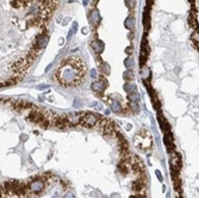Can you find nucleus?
I'll use <instances>...</instances> for the list:
<instances>
[{
    "instance_id": "1",
    "label": "nucleus",
    "mask_w": 199,
    "mask_h": 198,
    "mask_svg": "<svg viewBox=\"0 0 199 198\" xmlns=\"http://www.w3.org/2000/svg\"><path fill=\"white\" fill-rule=\"evenodd\" d=\"M82 74V64L80 60L72 58L62 64L61 68L57 69V79L63 85H76Z\"/></svg>"
},
{
    "instance_id": "2",
    "label": "nucleus",
    "mask_w": 199,
    "mask_h": 198,
    "mask_svg": "<svg viewBox=\"0 0 199 198\" xmlns=\"http://www.w3.org/2000/svg\"><path fill=\"white\" fill-rule=\"evenodd\" d=\"M135 144L138 147V149H141V150L145 151L147 154H149L151 151V147H153V140L148 135L147 131L141 130V131H138V134L135 136Z\"/></svg>"
},
{
    "instance_id": "3",
    "label": "nucleus",
    "mask_w": 199,
    "mask_h": 198,
    "mask_svg": "<svg viewBox=\"0 0 199 198\" xmlns=\"http://www.w3.org/2000/svg\"><path fill=\"white\" fill-rule=\"evenodd\" d=\"M101 120V117H97L96 115H93V114H84V116H82V124L85 125V127H88V128H91V127H94V125H97L98 124V122Z\"/></svg>"
},
{
    "instance_id": "4",
    "label": "nucleus",
    "mask_w": 199,
    "mask_h": 198,
    "mask_svg": "<svg viewBox=\"0 0 199 198\" xmlns=\"http://www.w3.org/2000/svg\"><path fill=\"white\" fill-rule=\"evenodd\" d=\"M43 189H44V181L42 179H35L28 185V190L32 193H39Z\"/></svg>"
},
{
    "instance_id": "5",
    "label": "nucleus",
    "mask_w": 199,
    "mask_h": 198,
    "mask_svg": "<svg viewBox=\"0 0 199 198\" xmlns=\"http://www.w3.org/2000/svg\"><path fill=\"white\" fill-rule=\"evenodd\" d=\"M106 86H107V82H106L105 79H100V80H97L94 81L93 84L91 85V88L93 92H96V93H103V92L105 91Z\"/></svg>"
},
{
    "instance_id": "6",
    "label": "nucleus",
    "mask_w": 199,
    "mask_h": 198,
    "mask_svg": "<svg viewBox=\"0 0 199 198\" xmlns=\"http://www.w3.org/2000/svg\"><path fill=\"white\" fill-rule=\"evenodd\" d=\"M82 116H84V114H76V112H73V114H69V115L66 116V118H67L68 123L72 127V125L80 124L82 122Z\"/></svg>"
},
{
    "instance_id": "7",
    "label": "nucleus",
    "mask_w": 199,
    "mask_h": 198,
    "mask_svg": "<svg viewBox=\"0 0 199 198\" xmlns=\"http://www.w3.org/2000/svg\"><path fill=\"white\" fill-rule=\"evenodd\" d=\"M157 120H159V123H160L161 129L163 130V133L170 130V124H169L168 121L165 118V116L162 115V112H161L160 110H157Z\"/></svg>"
},
{
    "instance_id": "8",
    "label": "nucleus",
    "mask_w": 199,
    "mask_h": 198,
    "mask_svg": "<svg viewBox=\"0 0 199 198\" xmlns=\"http://www.w3.org/2000/svg\"><path fill=\"white\" fill-rule=\"evenodd\" d=\"M100 13H99V11L98 10H92L91 11V13H90V16H88V21H90V23L93 25V26H97L98 24H99V22H100Z\"/></svg>"
},
{
    "instance_id": "9",
    "label": "nucleus",
    "mask_w": 199,
    "mask_h": 198,
    "mask_svg": "<svg viewBox=\"0 0 199 198\" xmlns=\"http://www.w3.org/2000/svg\"><path fill=\"white\" fill-rule=\"evenodd\" d=\"M48 42H49V36L42 35L41 37L37 39V42H36V49L37 50H41V49L45 48V47H47V44H48Z\"/></svg>"
},
{
    "instance_id": "10",
    "label": "nucleus",
    "mask_w": 199,
    "mask_h": 198,
    "mask_svg": "<svg viewBox=\"0 0 199 198\" xmlns=\"http://www.w3.org/2000/svg\"><path fill=\"white\" fill-rule=\"evenodd\" d=\"M110 108L113 112H116V114H121L123 111V106L121 105L119 99H112V100H110Z\"/></svg>"
},
{
    "instance_id": "11",
    "label": "nucleus",
    "mask_w": 199,
    "mask_h": 198,
    "mask_svg": "<svg viewBox=\"0 0 199 198\" xmlns=\"http://www.w3.org/2000/svg\"><path fill=\"white\" fill-rule=\"evenodd\" d=\"M145 186H147V185H145L144 179H138V180L132 183V191L136 192V193H138V192H141L142 190H144Z\"/></svg>"
},
{
    "instance_id": "12",
    "label": "nucleus",
    "mask_w": 199,
    "mask_h": 198,
    "mask_svg": "<svg viewBox=\"0 0 199 198\" xmlns=\"http://www.w3.org/2000/svg\"><path fill=\"white\" fill-rule=\"evenodd\" d=\"M91 47H92V49H93L96 52H98V54H101V52L104 51L105 45H104V43L100 41V39H94V41L91 43Z\"/></svg>"
},
{
    "instance_id": "13",
    "label": "nucleus",
    "mask_w": 199,
    "mask_h": 198,
    "mask_svg": "<svg viewBox=\"0 0 199 198\" xmlns=\"http://www.w3.org/2000/svg\"><path fill=\"white\" fill-rule=\"evenodd\" d=\"M124 91L127 92L128 94L134 93V92H137V86H136V84L131 82V81H127V82L124 84Z\"/></svg>"
},
{
    "instance_id": "14",
    "label": "nucleus",
    "mask_w": 199,
    "mask_h": 198,
    "mask_svg": "<svg viewBox=\"0 0 199 198\" xmlns=\"http://www.w3.org/2000/svg\"><path fill=\"white\" fill-rule=\"evenodd\" d=\"M150 76H151V72H150V69L147 67V66L141 67V78L143 79V80H149Z\"/></svg>"
},
{
    "instance_id": "15",
    "label": "nucleus",
    "mask_w": 199,
    "mask_h": 198,
    "mask_svg": "<svg viewBox=\"0 0 199 198\" xmlns=\"http://www.w3.org/2000/svg\"><path fill=\"white\" fill-rule=\"evenodd\" d=\"M124 26L128 30H134V28H135V18L131 17V16L128 17L127 19H125V22H124Z\"/></svg>"
},
{
    "instance_id": "16",
    "label": "nucleus",
    "mask_w": 199,
    "mask_h": 198,
    "mask_svg": "<svg viewBox=\"0 0 199 198\" xmlns=\"http://www.w3.org/2000/svg\"><path fill=\"white\" fill-rule=\"evenodd\" d=\"M143 25H144L145 30H148L149 26H150V18H149V12L148 11H144V15H143Z\"/></svg>"
},
{
    "instance_id": "17",
    "label": "nucleus",
    "mask_w": 199,
    "mask_h": 198,
    "mask_svg": "<svg viewBox=\"0 0 199 198\" xmlns=\"http://www.w3.org/2000/svg\"><path fill=\"white\" fill-rule=\"evenodd\" d=\"M123 78H124L127 81H131V80H134V72H132L131 69H128L127 72H124Z\"/></svg>"
},
{
    "instance_id": "18",
    "label": "nucleus",
    "mask_w": 199,
    "mask_h": 198,
    "mask_svg": "<svg viewBox=\"0 0 199 198\" xmlns=\"http://www.w3.org/2000/svg\"><path fill=\"white\" fill-rule=\"evenodd\" d=\"M128 99H129L130 102L138 103V100H140V94H138V92H134V93L128 94Z\"/></svg>"
},
{
    "instance_id": "19",
    "label": "nucleus",
    "mask_w": 199,
    "mask_h": 198,
    "mask_svg": "<svg viewBox=\"0 0 199 198\" xmlns=\"http://www.w3.org/2000/svg\"><path fill=\"white\" fill-rule=\"evenodd\" d=\"M100 70L103 72L104 74H110V72H111V68H110V64L109 63H106V62H103L100 64Z\"/></svg>"
},
{
    "instance_id": "20",
    "label": "nucleus",
    "mask_w": 199,
    "mask_h": 198,
    "mask_svg": "<svg viewBox=\"0 0 199 198\" xmlns=\"http://www.w3.org/2000/svg\"><path fill=\"white\" fill-rule=\"evenodd\" d=\"M124 66L127 67L128 69H131V67L134 66V60H132V57H127L125 58V61H124Z\"/></svg>"
},
{
    "instance_id": "21",
    "label": "nucleus",
    "mask_w": 199,
    "mask_h": 198,
    "mask_svg": "<svg viewBox=\"0 0 199 198\" xmlns=\"http://www.w3.org/2000/svg\"><path fill=\"white\" fill-rule=\"evenodd\" d=\"M125 5H127V7L129 10H132L136 5V0H125Z\"/></svg>"
},
{
    "instance_id": "22",
    "label": "nucleus",
    "mask_w": 199,
    "mask_h": 198,
    "mask_svg": "<svg viewBox=\"0 0 199 198\" xmlns=\"http://www.w3.org/2000/svg\"><path fill=\"white\" fill-rule=\"evenodd\" d=\"M192 39H193V42H196L197 44H199V32L198 31H194L193 35H192Z\"/></svg>"
},
{
    "instance_id": "23",
    "label": "nucleus",
    "mask_w": 199,
    "mask_h": 198,
    "mask_svg": "<svg viewBox=\"0 0 199 198\" xmlns=\"http://www.w3.org/2000/svg\"><path fill=\"white\" fill-rule=\"evenodd\" d=\"M90 75H91V78H93V79H98V73H97L96 69H91L90 70Z\"/></svg>"
},
{
    "instance_id": "24",
    "label": "nucleus",
    "mask_w": 199,
    "mask_h": 198,
    "mask_svg": "<svg viewBox=\"0 0 199 198\" xmlns=\"http://www.w3.org/2000/svg\"><path fill=\"white\" fill-rule=\"evenodd\" d=\"M74 106L75 108H81L82 106V102L80 100V99H75V100H74Z\"/></svg>"
},
{
    "instance_id": "25",
    "label": "nucleus",
    "mask_w": 199,
    "mask_h": 198,
    "mask_svg": "<svg viewBox=\"0 0 199 198\" xmlns=\"http://www.w3.org/2000/svg\"><path fill=\"white\" fill-rule=\"evenodd\" d=\"M72 31L74 32V34H75V32L78 31V23H76V22L73 23V25H72Z\"/></svg>"
},
{
    "instance_id": "26",
    "label": "nucleus",
    "mask_w": 199,
    "mask_h": 198,
    "mask_svg": "<svg viewBox=\"0 0 199 198\" xmlns=\"http://www.w3.org/2000/svg\"><path fill=\"white\" fill-rule=\"evenodd\" d=\"M48 87H49L48 85H39V86H37V90L41 91V90H45V88H48Z\"/></svg>"
},
{
    "instance_id": "27",
    "label": "nucleus",
    "mask_w": 199,
    "mask_h": 198,
    "mask_svg": "<svg viewBox=\"0 0 199 198\" xmlns=\"http://www.w3.org/2000/svg\"><path fill=\"white\" fill-rule=\"evenodd\" d=\"M156 177H157V179L159 180H160V181H162V175H161V172H160V171H156Z\"/></svg>"
},
{
    "instance_id": "28",
    "label": "nucleus",
    "mask_w": 199,
    "mask_h": 198,
    "mask_svg": "<svg viewBox=\"0 0 199 198\" xmlns=\"http://www.w3.org/2000/svg\"><path fill=\"white\" fill-rule=\"evenodd\" d=\"M125 52H127L128 55H131L132 54V47H128L127 49H125Z\"/></svg>"
},
{
    "instance_id": "29",
    "label": "nucleus",
    "mask_w": 199,
    "mask_h": 198,
    "mask_svg": "<svg viewBox=\"0 0 199 198\" xmlns=\"http://www.w3.org/2000/svg\"><path fill=\"white\" fill-rule=\"evenodd\" d=\"M73 35H74V32H73V31L70 30V31H69V34H68V36H67V39H68V41H70V39H72Z\"/></svg>"
},
{
    "instance_id": "30",
    "label": "nucleus",
    "mask_w": 199,
    "mask_h": 198,
    "mask_svg": "<svg viewBox=\"0 0 199 198\" xmlns=\"http://www.w3.org/2000/svg\"><path fill=\"white\" fill-rule=\"evenodd\" d=\"M64 198H74V196H73V193H66Z\"/></svg>"
},
{
    "instance_id": "31",
    "label": "nucleus",
    "mask_w": 199,
    "mask_h": 198,
    "mask_svg": "<svg viewBox=\"0 0 199 198\" xmlns=\"http://www.w3.org/2000/svg\"><path fill=\"white\" fill-rule=\"evenodd\" d=\"M21 138H22L23 141H26V140H28V135H25V134H23V135L21 136Z\"/></svg>"
},
{
    "instance_id": "32",
    "label": "nucleus",
    "mask_w": 199,
    "mask_h": 198,
    "mask_svg": "<svg viewBox=\"0 0 199 198\" xmlns=\"http://www.w3.org/2000/svg\"><path fill=\"white\" fill-rule=\"evenodd\" d=\"M69 21H70V18H66V19H64V21H63V23H62V24H63V25H67Z\"/></svg>"
},
{
    "instance_id": "33",
    "label": "nucleus",
    "mask_w": 199,
    "mask_h": 198,
    "mask_svg": "<svg viewBox=\"0 0 199 198\" xmlns=\"http://www.w3.org/2000/svg\"><path fill=\"white\" fill-rule=\"evenodd\" d=\"M88 1H90V0H82V4L86 6V5H88Z\"/></svg>"
},
{
    "instance_id": "34",
    "label": "nucleus",
    "mask_w": 199,
    "mask_h": 198,
    "mask_svg": "<svg viewBox=\"0 0 199 198\" xmlns=\"http://www.w3.org/2000/svg\"><path fill=\"white\" fill-rule=\"evenodd\" d=\"M82 34H85V35L87 34V28H84V29H82Z\"/></svg>"
},
{
    "instance_id": "35",
    "label": "nucleus",
    "mask_w": 199,
    "mask_h": 198,
    "mask_svg": "<svg viewBox=\"0 0 199 198\" xmlns=\"http://www.w3.org/2000/svg\"><path fill=\"white\" fill-rule=\"evenodd\" d=\"M151 4H153V0H148V7H150Z\"/></svg>"
},
{
    "instance_id": "36",
    "label": "nucleus",
    "mask_w": 199,
    "mask_h": 198,
    "mask_svg": "<svg viewBox=\"0 0 199 198\" xmlns=\"http://www.w3.org/2000/svg\"><path fill=\"white\" fill-rule=\"evenodd\" d=\"M60 45H63V39H62V38L60 39Z\"/></svg>"
},
{
    "instance_id": "37",
    "label": "nucleus",
    "mask_w": 199,
    "mask_h": 198,
    "mask_svg": "<svg viewBox=\"0 0 199 198\" xmlns=\"http://www.w3.org/2000/svg\"><path fill=\"white\" fill-rule=\"evenodd\" d=\"M137 198H145V197H143V196H137Z\"/></svg>"
},
{
    "instance_id": "38",
    "label": "nucleus",
    "mask_w": 199,
    "mask_h": 198,
    "mask_svg": "<svg viewBox=\"0 0 199 198\" xmlns=\"http://www.w3.org/2000/svg\"><path fill=\"white\" fill-rule=\"evenodd\" d=\"M190 1H192V0H190Z\"/></svg>"
}]
</instances>
